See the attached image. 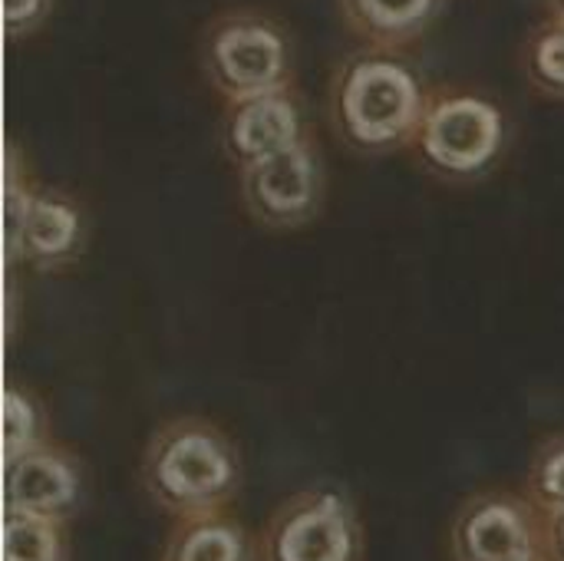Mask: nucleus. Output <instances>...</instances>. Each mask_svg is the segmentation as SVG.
Listing matches in <instances>:
<instances>
[{
    "mask_svg": "<svg viewBox=\"0 0 564 561\" xmlns=\"http://www.w3.org/2000/svg\"><path fill=\"white\" fill-rule=\"evenodd\" d=\"M433 86L416 60L390 46H357L334 63L327 83V122L334 139L364 159L413 145Z\"/></svg>",
    "mask_w": 564,
    "mask_h": 561,
    "instance_id": "f257e3e1",
    "label": "nucleus"
},
{
    "mask_svg": "<svg viewBox=\"0 0 564 561\" xmlns=\"http://www.w3.org/2000/svg\"><path fill=\"white\" fill-rule=\"evenodd\" d=\"M139 486L172 522L221 516L245 486V460L215 420L172 417L142 446Z\"/></svg>",
    "mask_w": 564,
    "mask_h": 561,
    "instance_id": "f03ea898",
    "label": "nucleus"
},
{
    "mask_svg": "<svg viewBox=\"0 0 564 561\" xmlns=\"http://www.w3.org/2000/svg\"><path fill=\"white\" fill-rule=\"evenodd\" d=\"M509 145L512 119L492 96L469 86H440L430 96L410 152L430 179L469 188L506 162Z\"/></svg>",
    "mask_w": 564,
    "mask_h": 561,
    "instance_id": "7ed1b4c3",
    "label": "nucleus"
},
{
    "mask_svg": "<svg viewBox=\"0 0 564 561\" xmlns=\"http://www.w3.org/2000/svg\"><path fill=\"white\" fill-rule=\"evenodd\" d=\"M198 69L225 99L294 86V40L288 26L261 7H228L198 33Z\"/></svg>",
    "mask_w": 564,
    "mask_h": 561,
    "instance_id": "20e7f679",
    "label": "nucleus"
},
{
    "mask_svg": "<svg viewBox=\"0 0 564 561\" xmlns=\"http://www.w3.org/2000/svg\"><path fill=\"white\" fill-rule=\"evenodd\" d=\"M364 555L360 509L334 483L288 496L258 532V561H364Z\"/></svg>",
    "mask_w": 564,
    "mask_h": 561,
    "instance_id": "39448f33",
    "label": "nucleus"
},
{
    "mask_svg": "<svg viewBox=\"0 0 564 561\" xmlns=\"http://www.w3.org/2000/svg\"><path fill=\"white\" fill-rule=\"evenodd\" d=\"M245 215L264 231H301L324 215L327 165L317 142H304L268 162L238 172Z\"/></svg>",
    "mask_w": 564,
    "mask_h": 561,
    "instance_id": "423d86ee",
    "label": "nucleus"
},
{
    "mask_svg": "<svg viewBox=\"0 0 564 561\" xmlns=\"http://www.w3.org/2000/svg\"><path fill=\"white\" fill-rule=\"evenodd\" d=\"M545 555V516L516 489L466 496L449 522L453 561H525Z\"/></svg>",
    "mask_w": 564,
    "mask_h": 561,
    "instance_id": "0eeeda50",
    "label": "nucleus"
},
{
    "mask_svg": "<svg viewBox=\"0 0 564 561\" xmlns=\"http://www.w3.org/2000/svg\"><path fill=\"white\" fill-rule=\"evenodd\" d=\"M311 139V112L297 86L225 103L221 109L218 145L221 155L235 165V172L291 152Z\"/></svg>",
    "mask_w": 564,
    "mask_h": 561,
    "instance_id": "6e6552de",
    "label": "nucleus"
},
{
    "mask_svg": "<svg viewBox=\"0 0 564 561\" xmlns=\"http://www.w3.org/2000/svg\"><path fill=\"white\" fill-rule=\"evenodd\" d=\"M89 496V473L76 450L66 443H46L13 463H3V503L7 516L73 522Z\"/></svg>",
    "mask_w": 564,
    "mask_h": 561,
    "instance_id": "1a4fd4ad",
    "label": "nucleus"
},
{
    "mask_svg": "<svg viewBox=\"0 0 564 561\" xmlns=\"http://www.w3.org/2000/svg\"><path fill=\"white\" fill-rule=\"evenodd\" d=\"M86 205L59 185H40L17 238L7 245V258L10 265H23L36 274H56L73 268L86 255Z\"/></svg>",
    "mask_w": 564,
    "mask_h": 561,
    "instance_id": "9d476101",
    "label": "nucleus"
},
{
    "mask_svg": "<svg viewBox=\"0 0 564 561\" xmlns=\"http://www.w3.org/2000/svg\"><path fill=\"white\" fill-rule=\"evenodd\" d=\"M449 0H337L344 23L367 46L400 50L420 40L446 10Z\"/></svg>",
    "mask_w": 564,
    "mask_h": 561,
    "instance_id": "9b49d317",
    "label": "nucleus"
},
{
    "mask_svg": "<svg viewBox=\"0 0 564 561\" xmlns=\"http://www.w3.org/2000/svg\"><path fill=\"white\" fill-rule=\"evenodd\" d=\"M159 561H258V539L228 513L182 519L165 536Z\"/></svg>",
    "mask_w": 564,
    "mask_h": 561,
    "instance_id": "f8f14e48",
    "label": "nucleus"
},
{
    "mask_svg": "<svg viewBox=\"0 0 564 561\" xmlns=\"http://www.w3.org/2000/svg\"><path fill=\"white\" fill-rule=\"evenodd\" d=\"M53 443L50 410L36 390L23 384H7L3 390V463H13L40 446Z\"/></svg>",
    "mask_w": 564,
    "mask_h": 561,
    "instance_id": "ddd939ff",
    "label": "nucleus"
},
{
    "mask_svg": "<svg viewBox=\"0 0 564 561\" xmlns=\"http://www.w3.org/2000/svg\"><path fill=\"white\" fill-rule=\"evenodd\" d=\"M519 66L535 93L564 103V23H535L519 50Z\"/></svg>",
    "mask_w": 564,
    "mask_h": 561,
    "instance_id": "4468645a",
    "label": "nucleus"
},
{
    "mask_svg": "<svg viewBox=\"0 0 564 561\" xmlns=\"http://www.w3.org/2000/svg\"><path fill=\"white\" fill-rule=\"evenodd\" d=\"M3 561H73V536L66 522L7 516Z\"/></svg>",
    "mask_w": 564,
    "mask_h": 561,
    "instance_id": "2eb2a0df",
    "label": "nucleus"
},
{
    "mask_svg": "<svg viewBox=\"0 0 564 561\" xmlns=\"http://www.w3.org/2000/svg\"><path fill=\"white\" fill-rule=\"evenodd\" d=\"M522 493L542 516H562L564 513V430L545 436L532 460L522 483Z\"/></svg>",
    "mask_w": 564,
    "mask_h": 561,
    "instance_id": "dca6fc26",
    "label": "nucleus"
},
{
    "mask_svg": "<svg viewBox=\"0 0 564 561\" xmlns=\"http://www.w3.org/2000/svg\"><path fill=\"white\" fill-rule=\"evenodd\" d=\"M56 0H3V36L10 46L33 36L50 17Z\"/></svg>",
    "mask_w": 564,
    "mask_h": 561,
    "instance_id": "f3484780",
    "label": "nucleus"
},
{
    "mask_svg": "<svg viewBox=\"0 0 564 561\" xmlns=\"http://www.w3.org/2000/svg\"><path fill=\"white\" fill-rule=\"evenodd\" d=\"M545 559L564 561V513L545 516Z\"/></svg>",
    "mask_w": 564,
    "mask_h": 561,
    "instance_id": "a211bd4d",
    "label": "nucleus"
},
{
    "mask_svg": "<svg viewBox=\"0 0 564 561\" xmlns=\"http://www.w3.org/2000/svg\"><path fill=\"white\" fill-rule=\"evenodd\" d=\"M545 10H549V20L564 23V0H545Z\"/></svg>",
    "mask_w": 564,
    "mask_h": 561,
    "instance_id": "6ab92c4d",
    "label": "nucleus"
},
{
    "mask_svg": "<svg viewBox=\"0 0 564 561\" xmlns=\"http://www.w3.org/2000/svg\"><path fill=\"white\" fill-rule=\"evenodd\" d=\"M525 561H549L545 555H535V559H525Z\"/></svg>",
    "mask_w": 564,
    "mask_h": 561,
    "instance_id": "aec40b11",
    "label": "nucleus"
}]
</instances>
